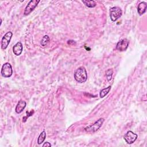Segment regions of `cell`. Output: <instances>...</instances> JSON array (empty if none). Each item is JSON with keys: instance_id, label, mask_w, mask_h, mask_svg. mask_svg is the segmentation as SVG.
Segmentation results:
<instances>
[{"instance_id": "obj_5", "label": "cell", "mask_w": 147, "mask_h": 147, "mask_svg": "<svg viewBox=\"0 0 147 147\" xmlns=\"http://www.w3.org/2000/svg\"><path fill=\"white\" fill-rule=\"evenodd\" d=\"M40 2L39 0H31L29 2L27 6H26L24 10V15H29L37 6L38 3Z\"/></svg>"}, {"instance_id": "obj_9", "label": "cell", "mask_w": 147, "mask_h": 147, "mask_svg": "<svg viewBox=\"0 0 147 147\" xmlns=\"http://www.w3.org/2000/svg\"><path fill=\"white\" fill-rule=\"evenodd\" d=\"M23 49V46L21 42H17L13 47V52L16 56H19L21 54Z\"/></svg>"}, {"instance_id": "obj_3", "label": "cell", "mask_w": 147, "mask_h": 147, "mask_svg": "<svg viewBox=\"0 0 147 147\" xmlns=\"http://www.w3.org/2000/svg\"><path fill=\"white\" fill-rule=\"evenodd\" d=\"M122 11L121 9L118 6H114L110 10V17L112 21H115L121 17Z\"/></svg>"}, {"instance_id": "obj_14", "label": "cell", "mask_w": 147, "mask_h": 147, "mask_svg": "<svg viewBox=\"0 0 147 147\" xmlns=\"http://www.w3.org/2000/svg\"><path fill=\"white\" fill-rule=\"evenodd\" d=\"M111 90V86H108L107 87H106L103 89H102L100 92V94H99V96L100 98H103L105 97L109 92V91H110Z\"/></svg>"}, {"instance_id": "obj_2", "label": "cell", "mask_w": 147, "mask_h": 147, "mask_svg": "<svg viewBox=\"0 0 147 147\" xmlns=\"http://www.w3.org/2000/svg\"><path fill=\"white\" fill-rule=\"evenodd\" d=\"M104 121L105 119L103 118H100L99 119H98L94 124L86 127L84 128V130L86 132L88 133H94L96 131L102 126Z\"/></svg>"}, {"instance_id": "obj_15", "label": "cell", "mask_w": 147, "mask_h": 147, "mask_svg": "<svg viewBox=\"0 0 147 147\" xmlns=\"http://www.w3.org/2000/svg\"><path fill=\"white\" fill-rule=\"evenodd\" d=\"M49 41V36L48 35H45L42 38V40H41V41L40 42V44H41L42 47H45V46H47L48 45Z\"/></svg>"}, {"instance_id": "obj_8", "label": "cell", "mask_w": 147, "mask_h": 147, "mask_svg": "<svg viewBox=\"0 0 147 147\" xmlns=\"http://www.w3.org/2000/svg\"><path fill=\"white\" fill-rule=\"evenodd\" d=\"M129 41L126 38L122 39L119 41H118V43L117 44L116 49L120 52L125 51L127 49L129 46Z\"/></svg>"}, {"instance_id": "obj_12", "label": "cell", "mask_w": 147, "mask_h": 147, "mask_svg": "<svg viewBox=\"0 0 147 147\" xmlns=\"http://www.w3.org/2000/svg\"><path fill=\"white\" fill-rule=\"evenodd\" d=\"M46 138V132L44 130L39 135L38 139H37V144L38 145L41 144L45 140Z\"/></svg>"}, {"instance_id": "obj_4", "label": "cell", "mask_w": 147, "mask_h": 147, "mask_svg": "<svg viewBox=\"0 0 147 147\" xmlns=\"http://www.w3.org/2000/svg\"><path fill=\"white\" fill-rule=\"evenodd\" d=\"M13 69L11 65L9 63L3 64L1 69V75L4 78H9L12 75Z\"/></svg>"}, {"instance_id": "obj_13", "label": "cell", "mask_w": 147, "mask_h": 147, "mask_svg": "<svg viewBox=\"0 0 147 147\" xmlns=\"http://www.w3.org/2000/svg\"><path fill=\"white\" fill-rule=\"evenodd\" d=\"M82 2L87 7H94L96 5V2L93 0H86V1H82Z\"/></svg>"}, {"instance_id": "obj_11", "label": "cell", "mask_w": 147, "mask_h": 147, "mask_svg": "<svg viewBox=\"0 0 147 147\" xmlns=\"http://www.w3.org/2000/svg\"><path fill=\"white\" fill-rule=\"evenodd\" d=\"M147 8V4L145 2H140L137 6V11L139 15L141 16L145 13Z\"/></svg>"}, {"instance_id": "obj_7", "label": "cell", "mask_w": 147, "mask_h": 147, "mask_svg": "<svg viewBox=\"0 0 147 147\" xmlns=\"http://www.w3.org/2000/svg\"><path fill=\"white\" fill-rule=\"evenodd\" d=\"M123 138L128 144H131L136 141L137 138V134L132 131H128L124 135Z\"/></svg>"}, {"instance_id": "obj_10", "label": "cell", "mask_w": 147, "mask_h": 147, "mask_svg": "<svg viewBox=\"0 0 147 147\" xmlns=\"http://www.w3.org/2000/svg\"><path fill=\"white\" fill-rule=\"evenodd\" d=\"M26 105V103L25 101H24L22 99L20 100L16 107V109H15L16 112L18 114L22 113V111L24 110V109L25 108Z\"/></svg>"}, {"instance_id": "obj_6", "label": "cell", "mask_w": 147, "mask_h": 147, "mask_svg": "<svg viewBox=\"0 0 147 147\" xmlns=\"http://www.w3.org/2000/svg\"><path fill=\"white\" fill-rule=\"evenodd\" d=\"M13 33L11 32H7L2 38L1 40V48L5 49L9 45L11 38Z\"/></svg>"}, {"instance_id": "obj_17", "label": "cell", "mask_w": 147, "mask_h": 147, "mask_svg": "<svg viewBox=\"0 0 147 147\" xmlns=\"http://www.w3.org/2000/svg\"><path fill=\"white\" fill-rule=\"evenodd\" d=\"M42 146L44 147V146H51V144L49 142H45L43 145H42Z\"/></svg>"}, {"instance_id": "obj_16", "label": "cell", "mask_w": 147, "mask_h": 147, "mask_svg": "<svg viewBox=\"0 0 147 147\" xmlns=\"http://www.w3.org/2000/svg\"><path fill=\"white\" fill-rule=\"evenodd\" d=\"M113 73V71L112 69H109L106 71V75L108 81H110L111 79Z\"/></svg>"}, {"instance_id": "obj_1", "label": "cell", "mask_w": 147, "mask_h": 147, "mask_svg": "<svg viewBox=\"0 0 147 147\" xmlns=\"http://www.w3.org/2000/svg\"><path fill=\"white\" fill-rule=\"evenodd\" d=\"M74 78L76 82L82 83L87 79V73L84 67H80L75 71Z\"/></svg>"}]
</instances>
